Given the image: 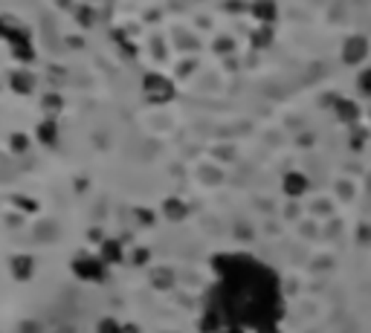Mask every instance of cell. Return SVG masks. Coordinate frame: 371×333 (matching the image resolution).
Segmentation results:
<instances>
[{"mask_svg": "<svg viewBox=\"0 0 371 333\" xmlns=\"http://www.w3.org/2000/svg\"><path fill=\"white\" fill-rule=\"evenodd\" d=\"M73 273H76L81 281H102L105 278V261L93 255H79L73 261Z\"/></svg>", "mask_w": 371, "mask_h": 333, "instance_id": "obj_1", "label": "cell"}, {"mask_svg": "<svg viewBox=\"0 0 371 333\" xmlns=\"http://www.w3.org/2000/svg\"><path fill=\"white\" fill-rule=\"evenodd\" d=\"M366 55H368V44H366V38H348V41H345L342 58L348 61V64H357V61H363Z\"/></svg>", "mask_w": 371, "mask_h": 333, "instance_id": "obj_2", "label": "cell"}, {"mask_svg": "<svg viewBox=\"0 0 371 333\" xmlns=\"http://www.w3.org/2000/svg\"><path fill=\"white\" fill-rule=\"evenodd\" d=\"M32 273H35V261L29 255H15L12 258V276H15L18 281L32 278Z\"/></svg>", "mask_w": 371, "mask_h": 333, "instance_id": "obj_3", "label": "cell"}, {"mask_svg": "<svg viewBox=\"0 0 371 333\" xmlns=\"http://www.w3.org/2000/svg\"><path fill=\"white\" fill-rule=\"evenodd\" d=\"M305 189H307V183H305V177H302V174H287V177H284V191H287L290 197L302 194Z\"/></svg>", "mask_w": 371, "mask_h": 333, "instance_id": "obj_4", "label": "cell"}, {"mask_svg": "<svg viewBox=\"0 0 371 333\" xmlns=\"http://www.w3.org/2000/svg\"><path fill=\"white\" fill-rule=\"evenodd\" d=\"M253 12H255L258 21H273L276 18V3H273V0H258Z\"/></svg>", "mask_w": 371, "mask_h": 333, "instance_id": "obj_5", "label": "cell"}, {"mask_svg": "<svg viewBox=\"0 0 371 333\" xmlns=\"http://www.w3.org/2000/svg\"><path fill=\"white\" fill-rule=\"evenodd\" d=\"M102 261H105V264H107V261H122V250H119V243H114V241L102 243Z\"/></svg>", "mask_w": 371, "mask_h": 333, "instance_id": "obj_6", "label": "cell"}, {"mask_svg": "<svg viewBox=\"0 0 371 333\" xmlns=\"http://www.w3.org/2000/svg\"><path fill=\"white\" fill-rule=\"evenodd\" d=\"M96 333H122V325L114 322V319H105V322H99Z\"/></svg>", "mask_w": 371, "mask_h": 333, "instance_id": "obj_7", "label": "cell"}, {"mask_svg": "<svg viewBox=\"0 0 371 333\" xmlns=\"http://www.w3.org/2000/svg\"><path fill=\"white\" fill-rule=\"evenodd\" d=\"M166 212H168V217H183V215H186V209H183L180 203H168Z\"/></svg>", "mask_w": 371, "mask_h": 333, "instance_id": "obj_8", "label": "cell"}, {"mask_svg": "<svg viewBox=\"0 0 371 333\" xmlns=\"http://www.w3.org/2000/svg\"><path fill=\"white\" fill-rule=\"evenodd\" d=\"M41 139H44L47 145H53V122H47V125L41 128Z\"/></svg>", "mask_w": 371, "mask_h": 333, "instance_id": "obj_9", "label": "cell"}, {"mask_svg": "<svg viewBox=\"0 0 371 333\" xmlns=\"http://www.w3.org/2000/svg\"><path fill=\"white\" fill-rule=\"evenodd\" d=\"M360 84H363V93H368V96H371V70H366L363 76H360Z\"/></svg>", "mask_w": 371, "mask_h": 333, "instance_id": "obj_10", "label": "cell"}, {"mask_svg": "<svg viewBox=\"0 0 371 333\" xmlns=\"http://www.w3.org/2000/svg\"><path fill=\"white\" fill-rule=\"evenodd\" d=\"M224 333H246V330H244V328H241V325H232V328H227V330H224Z\"/></svg>", "mask_w": 371, "mask_h": 333, "instance_id": "obj_11", "label": "cell"}]
</instances>
